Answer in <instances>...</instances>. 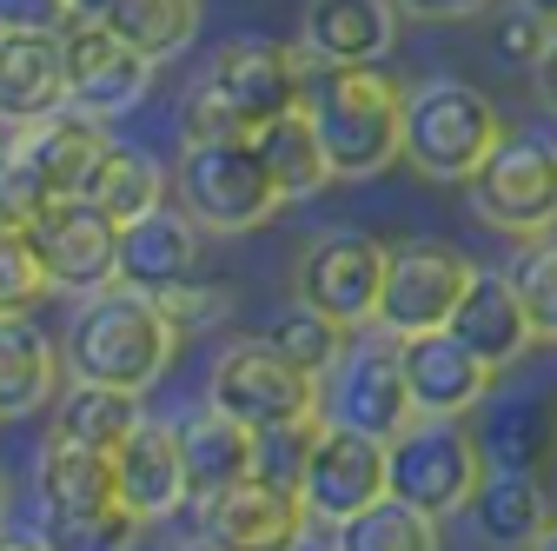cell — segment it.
Returning a JSON list of instances; mask_svg holds the SVG:
<instances>
[{
	"instance_id": "obj_1",
	"label": "cell",
	"mask_w": 557,
	"mask_h": 551,
	"mask_svg": "<svg viewBox=\"0 0 557 551\" xmlns=\"http://www.w3.org/2000/svg\"><path fill=\"white\" fill-rule=\"evenodd\" d=\"M180 339L186 332L166 319V306L153 293H133V286L113 280V286L81 299L60 353H66V372L74 379H100V385H120V392L147 399L160 385V372L173 366Z\"/></svg>"
},
{
	"instance_id": "obj_2",
	"label": "cell",
	"mask_w": 557,
	"mask_h": 551,
	"mask_svg": "<svg viewBox=\"0 0 557 551\" xmlns=\"http://www.w3.org/2000/svg\"><path fill=\"white\" fill-rule=\"evenodd\" d=\"M306 47H278V40H226L206 74L193 81L180 120L186 140H252V133L306 100Z\"/></svg>"
},
{
	"instance_id": "obj_3",
	"label": "cell",
	"mask_w": 557,
	"mask_h": 551,
	"mask_svg": "<svg viewBox=\"0 0 557 551\" xmlns=\"http://www.w3.org/2000/svg\"><path fill=\"white\" fill-rule=\"evenodd\" d=\"M306 113L325 140L332 180H372L392 160H405V87L366 66H319L306 87Z\"/></svg>"
},
{
	"instance_id": "obj_4",
	"label": "cell",
	"mask_w": 557,
	"mask_h": 551,
	"mask_svg": "<svg viewBox=\"0 0 557 551\" xmlns=\"http://www.w3.org/2000/svg\"><path fill=\"white\" fill-rule=\"evenodd\" d=\"M505 140V113L492 94H478L465 81H425L405 94V160L411 173H425L438 186H465L484 154Z\"/></svg>"
},
{
	"instance_id": "obj_5",
	"label": "cell",
	"mask_w": 557,
	"mask_h": 551,
	"mask_svg": "<svg viewBox=\"0 0 557 551\" xmlns=\"http://www.w3.org/2000/svg\"><path fill=\"white\" fill-rule=\"evenodd\" d=\"M173 199L206 233H252L286 206L252 140H186L173 167Z\"/></svg>"
},
{
	"instance_id": "obj_6",
	"label": "cell",
	"mask_w": 557,
	"mask_h": 551,
	"mask_svg": "<svg viewBox=\"0 0 557 551\" xmlns=\"http://www.w3.org/2000/svg\"><path fill=\"white\" fill-rule=\"evenodd\" d=\"M484 445L465 419H411L398 439H385V486L392 499L432 512V518H451V512H471L478 486H484Z\"/></svg>"
},
{
	"instance_id": "obj_7",
	"label": "cell",
	"mask_w": 557,
	"mask_h": 551,
	"mask_svg": "<svg viewBox=\"0 0 557 551\" xmlns=\"http://www.w3.org/2000/svg\"><path fill=\"white\" fill-rule=\"evenodd\" d=\"M471 213L505 240H544L557 233V140L550 133H511L484 154V167L465 180Z\"/></svg>"
},
{
	"instance_id": "obj_8",
	"label": "cell",
	"mask_w": 557,
	"mask_h": 551,
	"mask_svg": "<svg viewBox=\"0 0 557 551\" xmlns=\"http://www.w3.org/2000/svg\"><path fill=\"white\" fill-rule=\"evenodd\" d=\"M319 412L332 426H352L372 439H398L418 412H411V385H405V339L385 326H366L345 339L338 366L319 379Z\"/></svg>"
},
{
	"instance_id": "obj_9",
	"label": "cell",
	"mask_w": 557,
	"mask_h": 551,
	"mask_svg": "<svg viewBox=\"0 0 557 551\" xmlns=\"http://www.w3.org/2000/svg\"><path fill=\"white\" fill-rule=\"evenodd\" d=\"M478 266L445 246V240H405V246H385V293H379V326L411 339V332H438L451 326L458 299L471 293Z\"/></svg>"
},
{
	"instance_id": "obj_10",
	"label": "cell",
	"mask_w": 557,
	"mask_h": 551,
	"mask_svg": "<svg viewBox=\"0 0 557 551\" xmlns=\"http://www.w3.org/2000/svg\"><path fill=\"white\" fill-rule=\"evenodd\" d=\"M206 405L233 412L239 426H286V419H306L319 412V379L306 366H293L278 346L265 339H246V346H226L213 359V379H206Z\"/></svg>"
},
{
	"instance_id": "obj_11",
	"label": "cell",
	"mask_w": 557,
	"mask_h": 551,
	"mask_svg": "<svg viewBox=\"0 0 557 551\" xmlns=\"http://www.w3.org/2000/svg\"><path fill=\"white\" fill-rule=\"evenodd\" d=\"M379 293H385V246L359 226H325L299 253V299L338 319L345 332L379 326Z\"/></svg>"
},
{
	"instance_id": "obj_12",
	"label": "cell",
	"mask_w": 557,
	"mask_h": 551,
	"mask_svg": "<svg viewBox=\"0 0 557 551\" xmlns=\"http://www.w3.org/2000/svg\"><path fill=\"white\" fill-rule=\"evenodd\" d=\"M27 246L53 293H100L120 280V220H107L87 193L53 199L27 226Z\"/></svg>"
},
{
	"instance_id": "obj_13",
	"label": "cell",
	"mask_w": 557,
	"mask_h": 551,
	"mask_svg": "<svg viewBox=\"0 0 557 551\" xmlns=\"http://www.w3.org/2000/svg\"><path fill=\"white\" fill-rule=\"evenodd\" d=\"M60 47H66V87H74V107L81 113H133L153 87V60L139 53L120 27L107 21H66L60 27Z\"/></svg>"
},
{
	"instance_id": "obj_14",
	"label": "cell",
	"mask_w": 557,
	"mask_h": 551,
	"mask_svg": "<svg viewBox=\"0 0 557 551\" xmlns=\"http://www.w3.org/2000/svg\"><path fill=\"white\" fill-rule=\"evenodd\" d=\"M392 486H385V439L372 432H352V426H332L319 432L312 445V465H306V518L319 525H345L359 518L366 505H379Z\"/></svg>"
},
{
	"instance_id": "obj_15",
	"label": "cell",
	"mask_w": 557,
	"mask_h": 551,
	"mask_svg": "<svg viewBox=\"0 0 557 551\" xmlns=\"http://www.w3.org/2000/svg\"><path fill=\"white\" fill-rule=\"evenodd\" d=\"M492 379L498 372L484 366L451 326L405 339V385H411L418 419H471V412L492 399Z\"/></svg>"
},
{
	"instance_id": "obj_16",
	"label": "cell",
	"mask_w": 557,
	"mask_h": 551,
	"mask_svg": "<svg viewBox=\"0 0 557 551\" xmlns=\"http://www.w3.org/2000/svg\"><path fill=\"white\" fill-rule=\"evenodd\" d=\"M193 512H199L206 551H286L293 538H306V499L265 486V478H239L233 492L206 499Z\"/></svg>"
},
{
	"instance_id": "obj_17",
	"label": "cell",
	"mask_w": 557,
	"mask_h": 551,
	"mask_svg": "<svg viewBox=\"0 0 557 551\" xmlns=\"http://www.w3.org/2000/svg\"><path fill=\"white\" fill-rule=\"evenodd\" d=\"M14 154L34 167V180L53 193V199H74L94 186L100 160L113 154V133L100 113H81V107H60L34 126H14Z\"/></svg>"
},
{
	"instance_id": "obj_18",
	"label": "cell",
	"mask_w": 557,
	"mask_h": 551,
	"mask_svg": "<svg viewBox=\"0 0 557 551\" xmlns=\"http://www.w3.org/2000/svg\"><path fill=\"white\" fill-rule=\"evenodd\" d=\"M113 478H120V505L139 512L147 525L173 518L186 505V458H180V426L166 419H139L120 452H113Z\"/></svg>"
},
{
	"instance_id": "obj_19",
	"label": "cell",
	"mask_w": 557,
	"mask_h": 551,
	"mask_svg": "<svg viewBox=\"0 0 557 551\" xmlns=\"http://www.w3.org/2000/svg\"><path fill=\"white\" fill-rule=\"evenodd\" d=\"M206 226L186 213H173V206H153V213H139V220H126L120 226V286H133V293H166V286H180V280H193L199 272V240Z\"/></svg>"
},
{
	"instance_id": "obj_20",
	"label": "cell",
	"mask_w": 557,
	"mask_h": 551,
	"mask_svg": "<svg viewBox=\"0 0 557 551\" xmlns=\"http://www.w3.org/2000/svg\"><path fill=\"white\" fill-rule=\"evenodd\" d=\"M398 8L392 0H306V21H299V47L319 66H366L385 60L398 40Z\"/></svg>"
},
{
	"instance_id": "obj_21",
	"label": "cell",
	"mask_w": 557,
	"mask_h": 551,
	"mask_svg": "<svg viewBox=\"0 0 557 551\" xmlns=\"http://www.w3.org/2000/svg\"><path fill=\"white\" fill-rule=\"evenodd\" d=\"M60 107H74L60 34H0V120L34 126Z\"/></svg>"
},
{
	"instance_id": "obj_22",
	"label": "cell",
	"mask_w": 557,
	"mask_h": 551,
	"mask_svg": "<svg viewBox=\"0 0 557 551\" xmlns=\"http://www.w3.org/2000/svg\"><path fill=\"white\" fill-rule=\"evenodd\" d=\"M451 332H458L492 372L518 366V359L537 346L531 313H524V299H518V280H511V272H478L471 293H465L458 313H451Z\"/></svg>"
},
{
	"instance_id": "obj_23",
	"label": "cell",
	"mask_w": 557,
	"mask_h": 551,
	"mask_svg": "<svg viewBox=\"0 0 557 551\" xmlns=\"http://www.w3.org/2000/svg\"><path fill=\"white\" fill-rule=\"evenodd\" d=\"M180 458H186V505H206L233 492L239 478H252V426H239L220 405H199L193 419H180Z\"/></svg>"
},
{
	"instance_id": "obj_24",
	"label": "cell",
	"mask_w": 557,
	"mask_h": 551,
	"mask_svg": "<svg viewBox=\"0 0 557 551\" xmlns=\"http://www.w3.org/2000/svg\"><path fill=\"white\" fill-rule=\"evenodd\" d=\"M471 525H478V538L492 551H531L557 525L544 472H484V486L471 499Z\"/></svg>"
},
{
	"instance_id": "obj_25",
	"label": "cell",
	"mask_w": 557,
	"mask_h": 551,
	"mask_svg": "<svg viewBox=\"0 0 557 551\" xmlns=\"http://www.w3.org/2000/svg\"><path fill=\"white\" fill-rule=\"evenodd\" d=\"M478 445L492 472H544L557 452V405L550 399H498L478 405Z\"/></svg>"
},
{
	"instance_id": "obj_26",
	"label": "cell",
	"mask_w": 557,
	"mask_h": 551,
	"mask_svg": "<svg viewBox=\"0 0 557 551\" xmlns=\"http://www.w3.org/2000/svg\"><path fill=\"white\" fill-rule=\"evenodd\" d=\"M60 366L66 353L27 319V313H0V419L47 405L60 392Z\"/></svg>"
},
{
	"instance_id": "obj_27",
	"label": "cell",
	"mask_w": 557,
	"mask_h": 551,
	"mask_svg": "<svg viewBox=\"0 0 557 551\" xmlns=\"http://www.w3.org/2000/svg\"><path fill=\"white\" fill-rule=\"evenodd\" d=\"M252 147H259L272 186L286 193V199H312V193L338 186V180H332V160H325V140H319L312 113H306V100L286 107V113H272V120L252 133Z\"/></svg>"
},
{
	"instance_id": "obj_28",
	"label": "cell",
	"mask_w": 557,
	"mask_h": 551,
	"mask_svg": "<svg viewBox=\"0 0 557 551\" xmlns=\"http://www.w3.org/2000/svg\"><path fill=\"white\" fill-rule=\"evenodd\" d=\"M147 419L139 392L100 385V379H74L66 392H53V439L60 445H87V452H120V439Z\"/></svg>"
},
{
	"instance_id": "obj_29",
	"label": "cell",
	"mask_w": 557,
	"mask_h": 551,
	"mask_svg": "<svg viewBox=\"0 0 557 551\" xmlns=\"http://www.w3.org/2000/svg\"><path fill=\"white\" fill-rule=\"evenodd\" d=\"M34 492H40V512H100V505H120L113 452H87V445L47 439V452L34 465Z\"/></svg>"
},
{
	"instance_id": "obj_30",
	"label": "cell",
	"mask_w": 557,
	"mask_h": 551,
	"mask_svg": "<svg viewBox=\"0 0 557 551\" xmlns=\"http://www.w3.org/2000/svg\"><path fill=\"white\" fill-rule=\"evenodd\" d=\"M166 193H173V173L153 154H133V147H113L100 160L94 186H87V199L100 206L107 220H120V226L139 220V213H153V206H166Z\"/></svg>"
},
{
	"instance_id": "obj_31",
	"label": "cell",
	"mask_w": 557,
	"mask_h": 551,
	"mask_svg": "<svg viewBox=\"0 0 557 551\" xmlns=\"http://www.w3.org/2000/svg\"><path fill=\"white\" fill-rule=\"evenodd\" d=\"M332 544L338 551H445L438 518L418 512V505H405V499H392V492L379 505H366L359 518L332 525Z\"/></svg>"
},
{
	"instance_id": "obj_32",
	"label": "cell",
	"mask_w": 557,
	"mask_h": 551,
	"mask_svg": "<svg viewBox=\"0 0 557 551\" xmlns=\"http://www.w3.org/2000/svg\"><path fill=\"white\" fill-rule=\"evenodd\" d=\"M107 27H120L139 53H147L153 66L186 53L193 34H199V0H120V8L107 14Z\"/></svg>"
},
{
	"instance_id": "obj_33",
	"label": "cell",
	"mask_w": 557,
	"mask_h": 551,
	"mask_svg": "<svg viewBox=\"0 0 557 551\" xmlns=\"http://www.w3.org/2000/svg\"><path fill=\"white\" fill-rule=\"evenodd\" d=\"M265 346H278V353H286L293 366H306L312 379H325L332 366H338V353H345V339H352V332H345L338 319H325L319 306H306V299H293L286 313H272L265 319Z\"/></svg>"
},
{
	"instance_id": "obj_34",
	"label": "cell",
	"mask_w": 557,
	"mask_h": 551,
	"mask_svg": "<svg viewBox=\"0 0 557 551\" xmlns=\"http://www.w3.org/2000/svg\"><path fill=\"white\" fill-rule=\"evenodd\" d=\"M325 432V412H306V419H286V426H259L252 432V478L278 492H306V465H312V445Z\"/></svg>"
},
{
	"instance_id": "obj_35",
	"label": "cell",
	"mask_w": 557,
	"mask_h": 551,
	"mask_svg": "<svg viewBox=\"0 0 557 551\" xmlns=\"http://www.w3.org/2000/svg\"><path fill=\"white\" fill-rule=\"evenodd\" d=\"M147 518L126 505H100V512H40V538L53 551H133Z\"/></svg>"
},
{
	"instance_id": "obj_36",
	"label": "cell",
	"mask_w": 557,
	"mask_h": 551,
	"mask_svg": "<svg viewBox=\"0 0 557 551\" xmlns=\"http://www.w3.org/2000/svg\"><path fill=\"white\" fill-rule=\"evenodd\" d=\"M511 280H518V299L531 313V332H537V346H557V240H531L524 259L511 266Z\"/></svg>"
},
{
	"instance_id": "obj_37",
	"label": "cell",
	"mask_w": 557,
	"mask_h": 551,
	"mask_svg": "<svg viewBox=\"0 0 557 551\" xmlns=\"http://www.w3.org/2000/svg\"><path fill=\"white\" fill-rule=\"evenodd\" d=\"M47 293L53 286H47V272H40L34 246H27V233L0 226V313H34Z\"/></svg>"
},
{
	"instance_id": "obj_38",
	"label": "cell",
	"mask_w": 557,
	"mask_h": 551,
	"mask_svg": "<svg viewBox=\"0 0 557 551\" xmlns=\"http://www.w3.org/2000/svg\"><path fill=\"white\" fill-rule=\"evenodd\" d=\"M47 206H53V193L34 180V167L8 147V154H0V226H8V233H27L40 213H47Z\"/></svg>"
},
{
	"instance_id": "obj_39",
	"label": "cell",
	"mask_w": 557,
	"mask_h": 551,
	"mask_svg": "<svg viewBox=\"0 0 557 551\" xmlns=\"http://www.w3.org/2000/svg\"><path fill=\"white\" fill-rule=\"evenodd\" d=\"M153 299L166 306V319H173L180 332L220 326V319L233 313V293H226V286H199V280H180V286H166V293H153Z\"/></svg>"
},
{
	"instance_id": "obj_40",
	"label": "cell",
	"mask_w": 557,
	"mask_h": 551,
	"mask_svg": "<svg viewBox=\"0 0 557 551\" xmlns=\"http://www.w3.org/2000/svg\"><path fill=\"white\" fill-rule=\"evenodd\" d=\"M74 0H0V34H60Z\"/></svg>"
},
{
	"instance_id": "obj_41",
	"label": "cell",
	"mask_w": 557,
	"mask_h": 551,
	"mask_svg": "<svg viewBox=\"0 0 557 551\" xmlns=\"http://www.w3.org/2000/svg\"><path fill=\"white\" fill-rule=\"evenodd\" d=\"M544 40H550V27H544L537 14H518V21H505V27H498V60L531 66V60L544 53Z\"/></svg>"
},
{
	"instance_id": "obj_42",
	"label": "cell",
	"mask_w": 557,
	"mask_h": 551,
	"mask_svg": "<svg viewBox=\"0 0 557 551\" xmlns=\"http://www.w3.org/2000/svg\"><path fill=\"white\" fill-rule=\"evenodd\" d=\"M392 8L405 21H471V14L492 8V0H392Z\"/></svg>"
},
{
	"instance_id": "obj_43",
	"label": "cell",
	"mask_w": 557,
	"mask_h": 551,
	"mask_svg": "<svg viewBox=\"0 0 557 551\" xmlns=\"http://www.w3.org/2000/svg\"><path fill=\"white\" fill-rule=\"evenodd\" d=\"M531 87H537V100L557 113V27H550V40H544V53L531 60Z\"/></svg>"
},
{
	"instance_id": "obj_44",
	"label": "cell",
	"mask_w": 557,
	"mask_h": 551,
	"mask_svg": "<svg viewBox=\"0 0 557 551\" xmlns=\"http://www.w3.org/2000/svg\"><path fill=\"white\" fill-rule=\"evenodd\" d=\"M0 551H53L40 531H0Z\"/></svg>"
},
{
	"instance_id": "obj_45",
	"label": "cell",
	"mask_w": 557,
	"mask_h": 551,
	"mask_svg": "<svg viewBox=\"0 0 557 551\" xmlns=\"http://www.w3.org/2000/svg\"><path fill=\"white\" fill-rule=\"evenodd\" d=\"M120 0H74V21H107Z\"/></svg>"
},
{
	"instance_id": "obj_46",
	"label": "cell",
	"mask_w": 557,
	"mask_h": 551,
	"mask_svg": "<svg viewBox=\"0 0 557 551\" xmlns=\"http://www.w3.org/2000/svg\"><path fill=\"white\" fill-rule=\"evenodd\" d=\"M518 8H524V14H537L544 27H557V0H518Z\"/></svg>"
},
{
	"instance_id": "obj_47",
	"label": "cell",
	"mask_w": 557,
	"mask_h": 551,
	"mask_svg": "<svg viewBox=\"0 0 557 551\" xmlns=\"http://www.w3.org/2000/svg\"><path fill=\"white\" fill-rule=\"evenodd\" d=\"M286 551H338V544H332V538H312V531H306V538H293Z\"/></svg>"
},
{
	"instance_id": "obj_48",
	"label": "cell",
	"mask_w": 557,
	"mask_h": 551,
	"mask_svg": "<svg viewBox=\"0 0 557 551\" xmlns=\"http://www.w3.org/2000/svg\"><path fill=\"white\" fill-rule=\"evenodd\" d=\"M531 551H557V525H550V531H544V538H537Z\"/></svg>"
},
{
	"instance_id": "obj_49",
	"label": "cell",
	"mask_w": 557,
	"mask_h": 551,
	"mask_svg": "<svg viewBox=\"0 0 557 551\" xmlns=\"http://www.w3.org/2000/svg\"><path fill=\"white\" fill-rule=\"evenodd\" d=\"M8 147H14V126H8V120H0V154H8Z\"/></svg>"
}]
</instances>
